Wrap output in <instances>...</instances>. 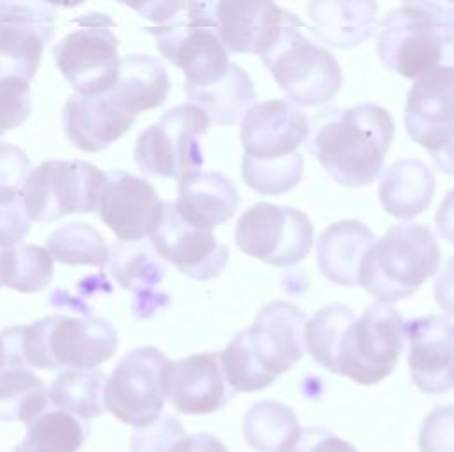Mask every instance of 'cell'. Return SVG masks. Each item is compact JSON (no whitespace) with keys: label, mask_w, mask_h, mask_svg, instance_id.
Returning a JSON list of instances; mask_svg holds the SVG:
<instances>
[{"label":"cell","mask_w":454,"mask_h":452,"mask_svg":"<svg viewBox=\"0 0 454 452\" xmlns=\"http://www.w3.org/2000/svg\"><path fill=\"white\" fill-rule=\"evenodd\" d=\"M309 122V151L335 183L360 188L376 181L395 133L387 108L376 103L326 108Z\"/></svg>","instance_id":"6da1fadb"},{"label":"cell","mask_w":454,"mask_h":452,"mask_svg":"<svg viewBox=\"0 0 454 452\" xmlns=\"http://www.w3.org/2000/svg\"><path fill=\"white\" fill-rule=\"evenodd\" d=\"M307 316L289 301L264 305L255 321L220 353L223 376L234 392H257L301 360Z\"/></svg>","instance_id":"7a4b0ae2"},{"label":"cell","mask_w":454,"mask_h":452,"mask_svg":"<svg viewBox=\"0 0 454 452\" xmlns=\"http://www.w3.org/2000/svg\"><path fill=\"white\" fill-rule=\"evenodd\" d=\"M9 367L94 369L117 351V333L101 317H44L2 331Z\"/></svg>","instance_id":"3957f363"},{"label":"cell","mask_w":454,"mask_h":452,"mask_svg":"<svg viewBox=\"0 0 454 452\" xmlns=\"http://www.w3.org/2000/svg\"><path fill=\"white\" fill-rule=\"evenodd\" d=\"M440 266V245L424 223H395L364 253L358 269L362 285L380 303L411 296Z\"/></svg>","instance_id":"277c9868"},{"label":"cell","mask_w":454,"mask_h":452,"mask_svg":"<svg viewBox=\"0 0 454 452\" xmlns=\"http://www.w3.org/2000/svg\"><path fill=\"white\" fill-rule=\"evenodd\" d=\"M378 57L383 66L417 80L440 64L454 62V25L422 9L403 5L380 21Z\"/></svg>","instance_id":"5b68a950"},{"label":"cell","mask_w":454,"mask_h":452,"mask_svg":"<svg viewBox=\"0 0 454 452\" xmlns=\"http://www.w3.org/2000/svg\"><path fill=\"white\" fill-rule=\"evenodd\" d=\"M406 321L388 303H374L344 330L337 374L358 385H376L395 369L404 347Z\"/></svg>","instance_id":"8992f818"},{"label":"cell","mask_w":454,"mask_h":452,"mask_svg":"<svg viewBox=\"0 0 454 452\" xmlns=\"http://www.w3.org/2000/svg\"><path fill=\"white\" fill-rule=\"evenodd\" d=\"M303 27L287 25L261 60L293 103L317 106L339 94L342 71L328 50L301 34Z\"/></svg>","instance_id":"52a82bcc"},{"label":"cell","mask_w":454,"mask_h":452,"mask_svg":"<svg viewBox=\"0 0 454 452\" xmlns=\"http://www.w3.org/2000/svg\"><path fill=\"white\" fill-rule=\"evenodd\" d=\"M209 115L193 103L168 108L158 122L144 129L135 144V161L147 175L181 179L200 170L204 152L200 136L207 133Z\"/></svg>","instance_id":"ba28073f"},{"label":"cell","mask_w":454,"mask_h":452,"mask_svg":"<svg viewBox=\"0 0 454 452\" xmlns=\"http://www.w3.org/2000/svg\"><path fill=\"white\" fill-rule=\"evenodd\" d=\"M106 172L82 160H48L30 170L23 206L30 220L50 223L74 213L99 209Z\"/></svg>","instance_id":"9c48e42d"},{"label":"cell","mask_w":454,"mask_h":452,"mask_svg":"<svg viewBox=\"0 0 454 452\" xmlns=\"http://www.w3.org/2000/svg\"><path fill=\"white\" fill-rule=\"evenodd\" d=\"M73 23L80 27L51 48L59 71L78 94L108 92L117 82L121 60L119 39L112 30L115 21L103 12H89Z\"/></svg>","instance_id":"30bf717a"},{"label":"cell","mask_w":454,"mask_h":452,"mask_svg":"<svg viewBox=\"0 0 454 452\" xmlns=\"http://www.w3.org/2000/svg\"><path fill=\"white\" fill-rule=\"evenodd\" d=\"M168 365L170 360L153 346L124 355L105 381V408L137 429L151 425L165 406Z\"/></svg>","instance_id":"8fae6325"},{"label":"cell","mask_w":454,"mask_h":452,"mask_svg":"<svg viewBox=\"0 0 454 452\" xmlns=\"http://www.w3.org/2000/svg\"><path fill=\"white\" fill-rule=\"evenodd\" d=\"M234 241L243 253L286 268L301 262L309 255L314 225L300 209L255 202L236 222Z\"/></svg>","instance_id":"7c38bea8"},{"label":"cell","mask_w":454,"mask_h":452,"mask_svg":"<svg viewBox=\"0 0 454 452\" xmlns=\"http://www.w3.org/2000/svg\"><path fill=\"white\" fill-rule=\"evenodd\" d=\"M186 11L207 21L227 51L266 55L287 25L303 23L275 0H188Z\"/></svg>","instance_id":"4fadbf2b"},{"label":"cell","mask_w":454,"mask_h":452,"mask_svg":"<svg viewBox=\"0 0 454 452\" xmlns=\"http://www.w3.org/2000/svg\"><path fill=\"white\" fill-rule=\"evenodd\" d=\"M144 30L156 39L163 58L184 73V89L209 87L229 67V51L216 30L186 11L165 25Z\"/></svg>","instance_id":"5bb4252c"},{"label":"cell","mask_w":454,"mask_h":452,"mask_svg":"<svg viewBox=\"0 0 454 452\" xmlns=\"http://www.w3.org/2000/svg\"><path fill=\"white\" fill-rule=\"evenodd\" d=\"M55 34V7L43 0H0V78L32 80Z\"/></svg>","instance_id":"9a60e30c"},{"label":"cell","mask_w":454,"mask_h":452,"mask_svg":"<svg viewBox=\"0 0 454 452\" xmlns=\"http://www.w3.org/2000/svg\"><path fill=\"white\" fill-rule=\"evenodd\" d=\"M403 121L408 136L427 152L454 138V62L440 64L413 82Z\"/></svg>","instance_id":"2e32d148"},{"label":"cell","mask_w":454,"mask_h":452,"mask_svg":"<svg viewBox=\"0 0 454 452\" xmlns=\"http://www.w3.org/2000/svg\"><path fill=\"white\" fill-rule=\"evenodd\" d=\"M149 238L161 259L193 280L218 277L229 261L227 245L220 243L211 230L186 223L172 202H165L163 214Z\"/></svg>","instance_id":"e0dca14e"},{"label":"cell","mask_w":454,"mask_h":452,"mask_svg":"<svg viewBox=\"0 0 454 452\" xmlns=\"http://www.w3.org/2000/svg\"><path fill=\"white\" fill-rule=\"evenodd\" d=\"M161 199L149 181L122 170L106 172L99 218L119 239L138 241L156 229L163 214Z\"/></svg>","instance_id":"ac0fdd59"},{"label":"cell","mask_w":454,"mask_h":452,"mask_svg":"<svg viewBox=\"0 0 454 452\" xmlns=\"http://www.w3.org/2000/svg\"><path fill=\"white\" fill-rule=\"evenodd\" d=\"M408 367L413 385L431 395L454 386V323L443 316L413 317L406 323Z\"/></svg>","instance_id":"d6986e66"},{"label":"cell","mask_w":454,"mask_h":452,"mask_svg":"<svg viewBox=\"0 0 454 452\" xmlns=\"http://www.w3.org/2000/svg\"><path fill=\"white\" fill-rule=\"evenodd\" d=\"M310 122L293 101L255 103L241 119L239 138L247 156L271 160L287 156L307 142Z\"/></svg>","instance_id":"ffe728a7"},{"label":"cell","mask_w":454,"mask_h":452,"mask_svg":"<svg viewBox=\"0 0 454 452\" xmlns=\"http://www.w3.org/2000/svg\"><path fill=\"white\" fill-rule=\"evenodd\" d=\"M234 390L227 383L220 353H197L170 362L167 370V397L184 415H207L222 409Z\"/></svg>","instance_id":"44dd1931"},{"label":"cell","mask_w":454,"mask_h":452,"mask_svg":"<svg viewBox=\"0 0 454 452\" xmlns=\"http://www.w3.org/2000/svg\"><path fill=\"white\" fill-rule=\"evenodd\" d=\"M137 115L128 113L108 92L71 94L62 110L67 140L80 151L99 152L126 135Z\"/></svg>","instance_id":"7402d4cb"},{"label":"cell","mask_w":454,"mask_h":452,"mask_svg":"<svg viewBox=\"0 0 454 452\" xmlns=\"http://www.w3.org/2000/svg\"><path fill=\"white\" fill-rule=\"evenodd\" d=\"M239 206V193L232 181L220 172L197 170L179 179L177 214L197 229L213 230L229 222Z\"/></svg>","instance_id":"603a6c76"},{"label":"cell","mask_w":454,"mask_h":452,"mask_svg":"<svg viewBox=\"0 0 454 452\" xmlns=\"http://www.w3.org/2000/svg\"><path fill=\"white\" fill-rule=\"evenodd\" d=\"M310 32L328 46L348 50L376 32V0H309Z\"/></svg>","instance_id":"cb8c5ba5"},{"label":"cell","mask_w":454,"mask_h":452,"mask_svg":"<svg viewBox=\"0 0 454 452\" xmlns=\"http://www.w3.org/2000/svg\"><path fill=\"white\" fill-rule=\"evenodd\" d=\"M374 243L372 230L358 220H340L328 225L316 245V262L321 275L337 285H356L365 250Z\"/></svg>","instance_id":"d4e9b609"},{"label":"cell","mask_w":454,"mask_h":452,"mask_svg":"<svg viewBox=\"0 0 454 452\" xmlns=\"http://www.w3.org/2000/svg\"><path fill=\"white\" fill-rule=\"evenodd\" d=\"M434 197V175L419 160H397L381 175L378 199L383 209L403 222L424 213Z\"/></svg>","instance_id":"484cf974"},{"label":"cell","mask_w":454,"mask_h":452,"mask_svg":"<svg viewBox=\"0 0 454 452\" xmlns=\"http://www.w3.org/2000/svg\"><path fill=\"white\" fill-rule=\"evenodd\" d=\"M170 80L163 64L151 55L131 53L119 60V74L108 94L131 115L165 103Z\"/></svg>","instance_id":"4316f807"},{"label":"cell","mask_w":454,"mask_h":452,"mask_svg":"<svg viewBox=\"0 0 454 452\" xmlns=\"http://www.w3.org/2000/svg\"><path fill=\"white\" fill-rule=\"evenodd\" d=\"M110 271L117 284L138 298V305H163L167 298L154 292L165 277V266L151 243L119 239L108 255Z\"/></svg>","instance_id":"83f0119b"},{"label":"cell","mask_w":454,"mask_h":452,"mask_svg":"<svg viewBox=\"0 0 454 452\" xmlns=\"http://www.w3.org/2000/svg\"><path fill=\"white\" fill-rule=\"evenodd\" d=\"M190 103L200 106L218 126H234L255 105V87L243 67L229 62L225 74L213 85L184 89Z\"/></svg>","instance_id":"f1b7e54d"},{"label":"cell","mask_w":454,"mask_h":452,"mask_svg":"<svg viewBox=\"0 0 454 452\" xmlns=\"http://www.w3.org/2000/svg\"><path fill=\"white\" fill-rule=\"evenodd\" d=\"M300 431L296 413L278 401H257L243 418V438L255 452H287Z\"/></svg>","instance_id":"f546056e"},{"label":"cell","mask_w":454,"mask_h":452,"mask_svg":"<svg viewBox=\"0 0 454 452\" xmlns=\"http://www.w3.org/2000/svg\"><path fill=\"white\" fill-rule=\"evenodd\" d=\"M105 374L94 369H67L50 385V401L80 418H94L105 411Z\"/></svg>","instance_id":"4dcf8cb0"},{"label":"cell","mask_w":454,"mask_h":452,"mask_svg":"<svg viewBox=\"0 0 454 452\" xmlns=\"http://www.w3.org/2000/svg\"><path fill=\"white\" fill-rule=\"evenodd\" d=\"M44 383L23 367H9L0 372V420L30 424L46 408Z\"/></svg>","instance_id":"1f68e13d"},{"label":"cell","mask_w":454,"mask_h":452,"mask_svg":"<svg viewBox=\"0 0 454 452\" xmlns=\"http://www.w3.org/2000/svg\"><path fill=\"white\" fill-rule=\"evenodd\" d=\"M355 317L353 310L346 305L330 303L305 323V349L316 363L332 374H337V349L344 330Z\"/></svg>","instance_id":"d6a6232c"},{"label":"cell","mask_w":454,"mask_h":452,"mask_svg":"<svg viewBox=\"0 0 454 452\" xmlns=\"http://www.w3.org/2000/svg\"><path fill=\"white\" fill-rule=\"evenodd\" d=\"M48 252L66 266L105 268L108 262V246L99 232L82 222H71L57 230L46 241Z\"/></svg>","instance_id":"836d02e7"},{"label":"cell","mask_w":454,"mask_h":452,"mask_svg":"<svg viewBox=\"0 0 454 452\" xmlns=\"http://www.w3.org/2000/svg\"><path fill=\"white\" fill-rule=\"evenodd\" d=\"M303 175V156L294 151L282 158L259 160L243 156L241 177L248 188L262 195H282L291 191Z\"/></svg>","instance_id":"e575fe53"},{"label":"cell","mask_w":454,"mask_h":452,"mask_svg":"<svg viewBox=\"0 0 454 452\" xmlns=\"http://www.w3.org/2000/svg\"><path fill=\"white\" fill-rule=\"evenodd\" d=\"M85 441V429L73 413L48 411L28 424L21 441L30 452H78Z\"/></svg>","instance_id":"d590c367"},{"label":"cell","mask_w":454,"mask_h":452,"mask_svg":"<svg viewBox=\"0 0 454 452\" xmlns=\"http://www.w3.org/2000/svg\"><path fill=\"white\" fill-rule=\"evenodd\" d=\"M51 277L53 255L46 248L28 243L11 246L9 277L5 285L20 292H37L51 282Z\"/></svg>","instance_id":"8d00e7d4"},{"label":"cell","mask_w":454,"mask_h":452,"mask_svg":"<svg viewBox=\"0 0 454 452\" xmlns=\"http://www.w3.org/2000/svg\"><path fill=\"white\" fill-rule=\"evenodd\" d=\"M30 112V82L16 76L0 78V136L21 126Z\"/></svg>","instance_id":"74e56055"},{"label":"cell","mask_w":454,"mask_h":452,"mask_svg":"<svg viewBox=\"0 0 454 452\" xmlns=\"http://www.w3.org/2000/svg\"><path fill=\"white\" fill-rule=\"evenodd\" d=\"M420 452H454V406L433 408L419 429Z\"/></svg>","instance_id":"f35d334b"},{"label":"cell","mask_w":454,"mask_h":452,"mask_svg":"<svg viewBox=\"0 0 454 452\" xmlns=\"http://www.w3.org/2000/svg\"><path fill=\"white\" fill-rule=\"evenodd\" d=\"M30 174V160L20 147L0 142V202H11L23 195Z\"/></svg>","instance_id":"ab89813d"},{"label":"cell","mask_w":454,"mask_h":452,"mask_svg":"<svg viewBox=\"0 0 454 452\" xmlns=\"http://www.w3.org/2000/svg\"><path fill=\"white\" fill-rule=\"evenodd\" d=\"M184 427L172 415H160L151 425L138 427L131 436V452H167L179 438Z\"/></svg>","instance_id":"60d3db41"},{"label":"cell","mask_w":454,"mask_h":452,"mask_svg":"<svg viewBox=\"0 0 454 452\" xmlns=\"http://www.w3.org/2000/svg\"><path fill=\"white\" fill-rule=\"evenodd\" d=\"M287 452H358L349 441L335 436L325 427L310 425L300 431Z\"/></svg>","instance_id":"b9f144b4"},{"label":"cell","mask_w":454,"mask_h":452,"mask_svg":"<svg viewBox=\"0 0 454 452\" xmlns=\"http://www.w3.org/2000/svg\"><path fill=\"white\" fill-rule=\"evenodd\" d=\"M23 199L0 202V246H14L30 230Z\"/></svg>","instance_id":"7bdbcfd3"},{"label":"cell","mask_w":454,"mask_h":452,"mask_svg":"<svg viewBox=\"0 0 454 452\" xmlns=\"http://www.w3.org/2000/svg\"><path fill=\"white\" fill-rule=\"evenodd\" d=\"M122 5H128L145 19L165 25L172 19H176L179 14L186 11L188 0H115Z\"/></svg>","instance_id":"ee69618b"},{"label":"cell","mask_w":454,"mask_h":452,"mask_svg":"<svg viewBox=\"0 0 454 452\" xmlns=\"http://www.w3.org/2000/svg\"><path fill=\"white\" fill-rule=\"evenodd\" d=\"M433 296L447 316H454V255L447 259L440 275L436 277L433 284Z\"/></svg>","instance_id":"f6af8a7d"},{"label":"cell","mask_w":454,"mask_h":452,"mask_svg":"<svg viewBox=\"0 0 454 452\" xmlns=\"http://www.w3.org/2000/svg\"><path fill=\"white\" fill-rule=\"evenodd\" d=\"M167 452H229L227 447L209 433L179 438Z\"/></svg>","instance_id":"bcb514c9"},{"label":"cell","mask_w":454,"mask_h":452,"mask_svg":"<svg viewBox=\"0 0 454 452\" xmlns=\"http://www.w3.org/2000/svg\"><path fill=\"white\" fill-rule=\"evenodd\" d=\"M434 225L443 239L454 243V188L443 195L434 214Z\"/></svg>","instance_id":"7dc6e473"},{"label":"cell","mask_w":454,"mask_h":452,"mask_svg":"<svg viewBox=\"0 0 454 452\" xmlns=\"http://www.w3.org/2000/svg\"><path fill=\"white\" fill-rule=\"evenodd\" d=\"M403 5H411L426 12L434 14L436 18L454 25V5L447 0H403Z\"/></svg>","instance_id":"c3c4849f"},{"label":"cell","mask_w":454,"mask_h":452,"mask_svg":"<svg viewBox=\"0 0 454 452\" xmlns=\"http://www.w3.org/2000/svg\"><path fill=\"white\" fill-rule=\"evenodd\" d=\"M429 156L440 172L454 177V138L440 151L429 152Z\"/></svg>","instance_id":"681fc988"},{"label":"cell","mask_w":454,"mask_h":452,"mask_svg":"<svg viewBox=\"0 0 454 452\" xmlns=\"http://www.w3.org/2000/svg\"><path fill=\"white\" fill-rule=\"evenodd\" d=\"M9 257H11V246H0V287L7 284Z\"/></svg>","instance_id":"f907efd6"},{"label":"cell","mask_w":454,"mask_h":452,"mask_svg":"<svg viewBox=\"0 0 454 452\" xmlns=\"http://www.w3.org/2000/svg\"><path fill=\"white\" fill-rule=\"evenodd\" d=\"M9 367V351H7V344H5V339L4 335L0 333V372Z\"/></svg>","instance_id":"816d5d0a"},{"label":"cell","mask_w":454,"mask_h":452,"mask_svg":"<svg viewBox=\"0 0 454 452\" xmlns=\"http://www.w3.org/2000/svg\"><path fill=\"white\" fill-rule=\"evenodd\" d=\"M46 4H50L51 7H64V9H71L76 5H82L85 0H43Z\"/></svg>","instance_id":"f5cc1de1"},{"label":"cell","mask_w":454,"mask_h":452,"mask_svg":"<svg viewBox=\"0 0 454 452\" xmlns=\"http://www.w3.org/2000/svg\"><path fill=\"white\" fill-rule=\"evenodd\" d=\"M12 452H30V450H28V448H27L23 443H20V445H18V447H16Z\"/></svg>","instance_id":"db71d44e"},{"label":"cell","mask_w":454,"mask_h":452,"mask_svg":"<svg viewBox=\"0 0 454 452\" xmlns=\"http://www.w3.org/2000/svg\"><path fill=\"white\" fill-rule=\"evenodd\" d=\"M447 2H449V4H452V5H454V0H447Z\"/></svg>","instance_id":"11a10c76"}]
</instances>
